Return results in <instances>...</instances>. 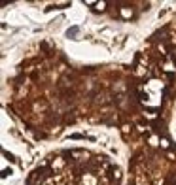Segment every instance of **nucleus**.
Returning <instances> with one entry per match:
<instances>
[]
</instances>
